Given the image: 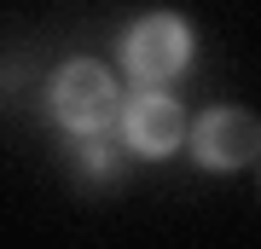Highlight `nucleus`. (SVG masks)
I'll return each instance as SVG.
<instances>
[{
    "instance_id": "7ed1b4c3",
    "label": "nucleus",
    "mask_w": 261,
    "mask_h": 249,
    "mask_svg": "<svg viewBox=\"0 0 261 249\" xmlns=\"http://www.w3.org/2000/svg\"><path fill=\"white\" fill-rule=\"evenodd\" d=\"M261 157V116L238 110V104H215L192 122V162L209 168V174H226V168H244Z\"/></svg>"
},
{
    "instance_id": "f03ea898",
    "label": "nucleus",
    "mask_w": 261,
    "mask_h": 249,
    "mask_svg": "<svg viewBox=\"0 0 261 249\" xmlns=\"http://www.w3.org/2000/svg\"><path fill=\"white\" fill-rule=\"evenodd\" d=\"M192 46L197 41H192L186 18H174V12H145V18L128 23V35H122V70L140 87H163V81H174V75H186Z\"/></svg>"
},
{
    "instance_id": "20e7f679",
    "label": "nucleus",
    "mask_w": 261,
    "mask_h": 249,
    "mask_svg": "<svg viewBox=\"0 0 261 249\" xmlns=\"http://www.w3.org/2000/svg\"><path fill=\"white\" fill-rule=\"evenodd\" d=\"M122 145L134 151V157H168V151H180L192 139V122H186V104L180 99H168V93L157 87H140L128 104H122Z\"/></svg>"
},
{
    "instance_id": "f257e3e1",
    "label": "nucleus",
    "mask_w": 261,
    "mask_h": 249,
    "mask_svg": "<svg viewBox=\"0 0 261 249\" xmlns=\"http://www.w3.org/2000/svg\"><path fill=\"white\" fill-rule=\"evenodd\" d=\"M53 116H58V128H70L75 139H93L105 128H116L122 122V87H116V75L99 64V58H70L64 70L53 75Z\"/></svg>"
},
{
    "instance_id": "39448f33",
    "label": "nucleus",
    "mask_w": 261,
    "mask_h": 249,
    "mask_svg": "<svg viewBox=\"0 0 261 249\" xmlns=\"http://www.w3.org/2000/svg\"><path fill=\"white\" fill-rule=\"evenodd\" d=\"M82 168H87V174H99V180H111V174H116V151L105 145V133L82 139Z\"/></svg>"
}]
</instances>
